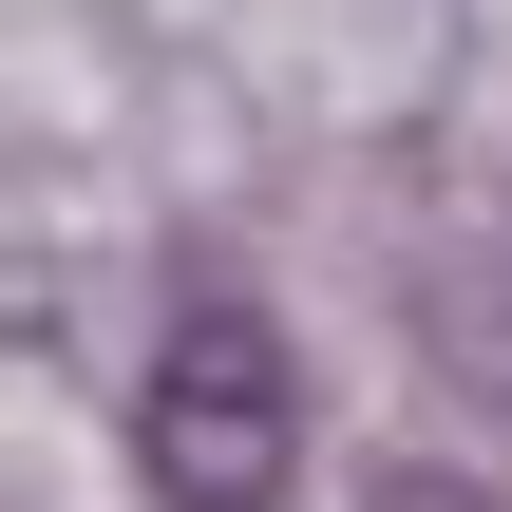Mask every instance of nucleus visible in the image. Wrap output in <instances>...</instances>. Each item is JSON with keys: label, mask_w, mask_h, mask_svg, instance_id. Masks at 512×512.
Returning <instances> with one entry per match:
<instances>
[{"label": "nucleus", "mask_w": 512, "mask_h": 512, "mask_svg": "<svg viewBox=\"0 0 512 512\" xmlns=\"http://www.w3.org/2000/svg\"><path fill=\"white\" fill-rule=\"evenodd\" d=\"M133 456H152V512H285L304 475V361L247 285H190L171 342H152V399H133Z\"/></svg>", "instance_id": "nucleus-1"}, {"label": "nucleus", "mask_w": 512, "mask_h": 512, "mask_svg": "<svg viewBox=\"0 0 512 512\" xmlns=\"http://www.w3.org/2000/svg\"><path fill=\"white\" fill-rule=\"evenodd\" d=\"M418 342H437V380H475L512 418V228H456V247L418 266Z\"/></svg>", "instance_id": "nucleus-2"}, {"label": "nucleus", "mask_w": 512, "mask_h": 512, "mask_svg": "<svg viewBox=\"0 0 512 512\" xmlns=\"http://www.w3.org/2000/svg\"><path fill=\"white\" fill-rule=\"evenodd\" d=\"M380 512H475V494H437V475H399V494H380Z\"/></svg>", "instance_id": "nucleus-3"}]
</instances>
